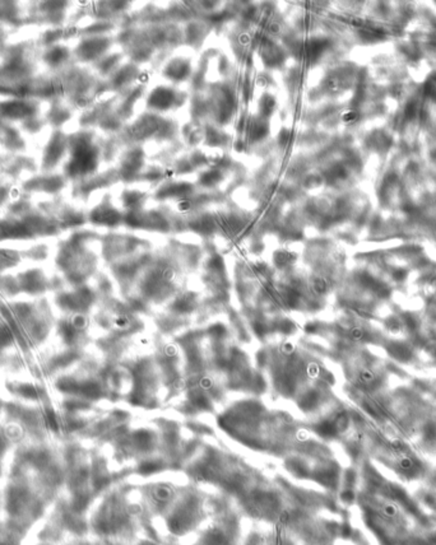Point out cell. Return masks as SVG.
<instances>
[{
  "label": "cell",
  "instance_id": "cell-9",
  "mask_svg": "<svg viewBox=\"0 0 436 545\" xmlns=\"http://www.w3.org/2000/svg\"><path fill=\"white\" fill-rule=\"evenodd\" d=\"M351 338L353 340H362L365 338V333H363L362 329L353 328L351 330Z\"/></svg>",
  "mask_w": 436,
  "mask_h": 545
},
{
  "label": "cell",
  "instance_id": "cell-6",
  "mask_svg": "<svg viewBox=\"0 0 436 545\" xmlns=\"http://www.w3.org/2000/svg\"><path fill=\"white\" fill-rule=\"evenodd\" d=\"M317 431L324 437H331L338 432L337 428L334 426V422H323L322 424L317 427Z\"/></svg>",
  "mask_w": 436,
  "mask_h": 545
},
{
  "label": "cell",
  "instance_id": "cell-12",
  "mask_svg": "<svg viewBox=\"0 0 436 545\" xmlns=\"http://www.w3.org/2000/svg\"><path fill=\"white\" fill-rule=\"evenodd\" d=\"M342 498H343V501H346V502L353 501V493H352L351 490H347V492H344V493H343Z\"/></svg>",
  "mask_w": 436,
  "mask_h": 545
},
{
  "label": "cell",
  "instance_id": "cell-1",
  "mask_svg": "<svg viewBox=\"0 0 436 545\" xmlns=\"http://www.w3.org/2000/svg\"><path fill=\"white\" fill-rule=\"evenodd\" d=\"M35 112L32 104L24 101H6L0 103V115L9 119H24Z\"/></svg>",
  "mask_w": 436,
  "mask_h": 545
},
{
  "label": "cell",
  "instance_id": "cell-8",
  "mask_svg": "<svg viewBox=\"0 0 436 545\" xmlns=\"http://www.w3.org/2000/svg\"><path fill=\"white\" fill-rule=\"evenodd\" d=\"M399 466L402 467L403 470H406V471H412V470H415V461L412 460L411 457H403L401 458V461H399Z\"/></svg>",
  "mask_w": 436,
  "mask_h": 545
},
{
  "label": "cell",
  "instance_id": "cell-3",
  "mask_svg": "<svg viewBox=\"0 0 436 545\" xmlns=\"http://www.w3.org/2000/svg\"><path fill=\"white\" fill-rule=\"evenodd\" d=\"M175 98H176V94L174 91L166 87H160L158 90H154L149 97V106L154 107L156 110H169V107H171L175 103Z\"/></svg>",
  "mask_w": 436,
  "mask_h": 545
},
{
  "label": "cell",
  "instance_id": "cell-13",
  "mask_svg": "<svg viewBox=\"0 0 436 545\" xmlns=\"http://www.w3.org/2000/svg\"><path fill=\"white\" fill-rule=\"evenodd\" d=\"M344 121H352V120H355L356 119V112H353V111H349V112H347L346 115L343 116Z\"/></svg>",
  "mask_w": 436,
  "mask_h": 545
},
{
  "label": "cell",
  "instance_id": "cell-5",
  "mask_svg": "<svg viewBox=\"0 0 436 545\" xmlns=\"http://www.w3.org/2000/svg\"><path fill=\"white\" fill-rule=\"evenodd\" d=\"M67 58V50L63 46H55L51 50H49L46 55V60L49 64L51 65H58L60 64L61 61Z\"/></svg>",
  "mask_w": 436,
  "mask_h": 545
},
{
  "label": "cell",
  "instance_id": "cell-4",
  "mask_svg": "<svg viewBox=\"0 0 436 545\" xmlns=\"http://www.w3.org/2000/svg\"><path fill=\"white\" fill-rule=\"evenodd\" d=\"M166 74H169L171 79H184L186 74H189V63L185 60H174L166 67Z\"/></svg>",
  "mask_w": 436,
  "mask_h": 545
},
{
  "label": "cell",
  "instance_id": "cell-7",
  "mask_svg": "<svg viewBox=\"0 0 436 545\" xmlns=\"http://www.w3.org/2000/svg\"><path fill=\"white\" fill-rule=\"evenodd\" d=\"M358 381L361 383H363V385H371L375 381V374L372 373L370 369H362L358 373Z\"/></svg>",
  "mask_w": 436,
  "mask_h": 545
},
{
  "label": "cell",
  "instance_id": "cell-10",
  "mask_svg": "<svg viewBox=\"0 0 436 545\" xmlns=\"http://www.w3.org/2000/svg\"><path fill=\"white\" fill-rule=\"evenodd\" d=\"M156 470H157V465L156 464H144L142 467H140V471H142L143 474L153 473V471H156Z\"/></svg>",
  "mask_w": 436,
  "mask_h": 545
},
{
  "label": "cell",
  "instance_id": "cell-2",
  "mask_svg": "<svg viewBox=\"0 0 436 545\" xmlns=\"http://www.w3.org/2000/svg\"><path fill=\"white\" fill-rule=\"evenodd\" d=\"M65 148V139L64 136L61 135L60 133L55 134V135L51 138L49 145H47L46 152H45L44 157V167L45 169H51L58 163V161L60 160L61 156H63V152Z\"/></svg>",
  "mask_w": 436,
  "mask_h": 545
},
{
  "label": "cell",
  "instance_id": "cell-11",
  "mask_svg": "<svg viewBox=\"0 0 436 545\" xmlns=\"http://www.w3.org/2000/svg\"><path fill=\"white\" fill-rule=\"evenodd\" d=\"M387 326L389 330L392 331H397L399 329V324L398 321H397V319H389L387 321Z\"/></svg>",
  "mask_w": 436,
  "mask_h": 545
}]
</instances>
